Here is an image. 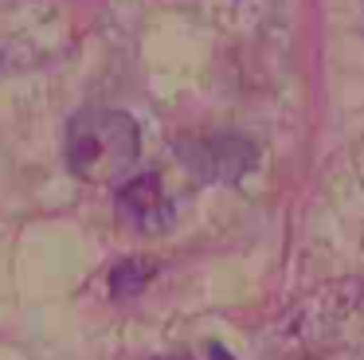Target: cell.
Masks as SVG:
<instances>
[{"instance_id":"1","label":"cell","mask_w":364,"mask_h":360,"mask_svg":"<svg viewBox=\"0 0 364 360\" xmlns=\"http://www.w3.org/2000/svg\"><path fill=\"white\" fill-rule=\"evenodd\" d=\"M141 157V129L122 110H79L67 125V164L75 176L114 184Z\"/></svg>"},{"instance_id":"2","label":"cell","mask_w":364,"mask_h":360,"mask_svg":"<svg viewBox=\"0 0 364 360\" xmlns=\"http://www.w3.org/2000/svg\"><path fill=\"white\" fill-rule=\"evenodd\" d=\"M184 161H188L200 176H208V180L220 176V169H215V164H223V161L231 164V172H235V176H243V172L255 164V149L247 145V141H239V137H212V141L192 145Z\"/></svg>"},{"instance_id":"3","label":"cell","mask_w":364,"mask_h":360,"mask_svg":"<svg viewBox=\"0 0 364 360\" xmlns=\"http://www.w3.org/2000/svg\"><path fill=\"white\" fill-rule=\"evenodd\" d=\"M122 200L134 208V216L141 219V223L153 216V203H157V208H165V196H161V188H157V176H145V180L126 184V188H122Z\"/></svg>"},{"instance_id":"4","label":"cell","mask_w":364,"mask_h":360,"mask_svg":"<svg viewBox=\"0 0 364 360\" xmlns=\"http://www.w3.org/2000/svg\"><path fill=\"white\" fill-rule=\"evenodd\" d=\"M149 274H153L149 263H122L118 270L110 274V286H114V294H134V290L145 286Z\"/></svg>"},{"instance_id":"5","label":"cell","mask_w":364,"mask_h":360,"mask_svg":"<svg viewBox=\"0 0 364 360\" xmlns=\"http://www.w3.org/2000/svg\"><path fill=\"white\" fill-rule=\"evenodd\" d=\"M168 360H176V356H168Z\"/></svg>"}]
</instances>
